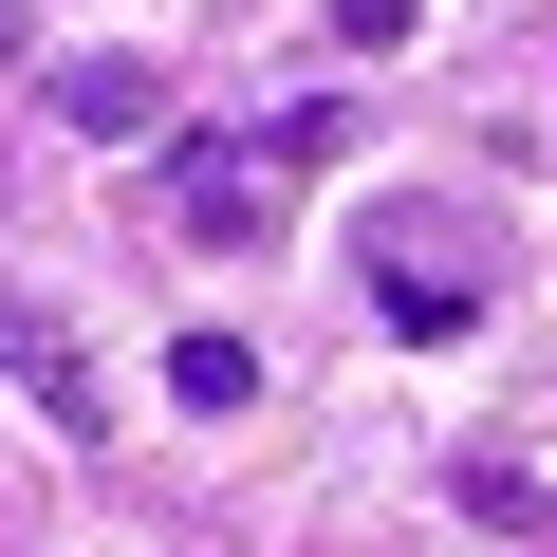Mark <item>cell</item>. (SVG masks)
<instances>
[{
	"instance_id": "6da1fadb",
	"label": "cell",
	"mask_w": 557,
	"mask_h": 557,
	"mask_svg": "<svg viewBox=\"0 0 557 557\" xmlns=\"http://www.w3.org/2000/svg\"><path fill=\"white\" fill-rule=\"evenodd\" d=\"M168 223L223 242V260L278 242V149H260V131H186V149H168Z\"/></svg>"
},
{
	"instance_id": "7a4b0ae2",
	"label": "cell",
	"mask_w": 557,
	"mask_h": 557,
	"mask_svg": "<svg viewBox=\"0 0 557 557\" xmlns=\"http://www.w3.org/2000/svg\"><path fill=\"white\" fill-rule=\"evenodd\" d=\"M0 391H20L38 428H75V446L112 428V372H94V354H75V335H57L38 298H20V278H0Z\"/></svg>"
},
{
	"instance_id": "3957f363",
	"label": "cell",
	"mask_w": 557,
	"mask_h": 557,
	"mask_svg": "<svg viewBox=\"0 0 557 557\" xmlns=\"http://www.w3.org/2000/svg\"><path fill=\"white\" fill-rule=\"evenodd\" d=\"M38 112L94 131V149H149V131H168V75H149V57H75V75H38Z\"/></svg>"
},
{
	"instance_id": "277c9868",
	"label": "cell",
	"mask_w": 557,
	"mask_h": 557,
	"mask_svg": "<svg viewBox=\"0 0 557 557\" xmlns=\"http://www.w3.org/2000/svg\"><path fill=\"white\" fill-rule=\"evenodd\" d=\"M372 317L446 354V335H483V278H446V260H409V242H372Z\"/></svg>"
},
{
	"instance_id": "5b68a950",
	"label": "cell",
	"mask_w": 557,
	"mask_h": 557,
	"mask_svg": "<svg viewBox=\"0 0 557 557\" xmlns=\"http://www.w3.org/2000/svg\"><path fill=\"white\" fill-rule=\"evenodd\" d=\"M168 409H205V428H223V409H260V354H242L223 317H205V335H168Z\"/></svg>"
},
{
	"instance_id": "8992f818",
	"label": "cell",
	"mask_w": 557,
	"mask_h": 557,
	"mask_svg": "<svg viewBox=\"0 0 557 557\" xmlns=\"http://www.w3.org/2000/svg\"><path fill=\"white\" fill-rule=\"evenodd\" d=\"M446 502H465L483 539H557V483H539V465H502V446H483V465H465Z\"/></svg>"
},
{
	"instance_id": "52a82bcc",
	"label": "cell",
	"mask_w": 557,
	"mask_h": 557,
	"mask_svg": "<svg viewBox=\"0 0 557 557\" xmlns=\"http://www.w3.org/2000/svg\"><path fill=\"white\" fill-rule=\"evenodd\" d=\"M260 149H278V168H335V149H354V112H335V94H298V112H260Z\"/></svg>"
},
{
	"instance_id": "ba28073f",
	"label": "cell",
	"mask_w": 557,
	"mask_h": 557,
	"mask_svg": "<svg viewBox=\"0 0 557 557\" xmlns=\"http://www.w3.org/2000/svg\"><path fill=\"white\" fill-rule=\"evenodd\" d=\"M409 38V0H335V57H391Z\"/></svg>"
},
{
	"instance_id": "9c48e42d",
	"label": "cell",
	"mask_w": 557,
	"mask_h": 557,
	"mask_svg": "<svg viewBox=\"0 0 557 557\" xmlns=\"http://www.w3.org/2000/svg\"><path fill=\"white\" fill-rule=\"evenodd\" d=\"M0 20H20V0H0Z\"/></svg>"
}]
</instances>
